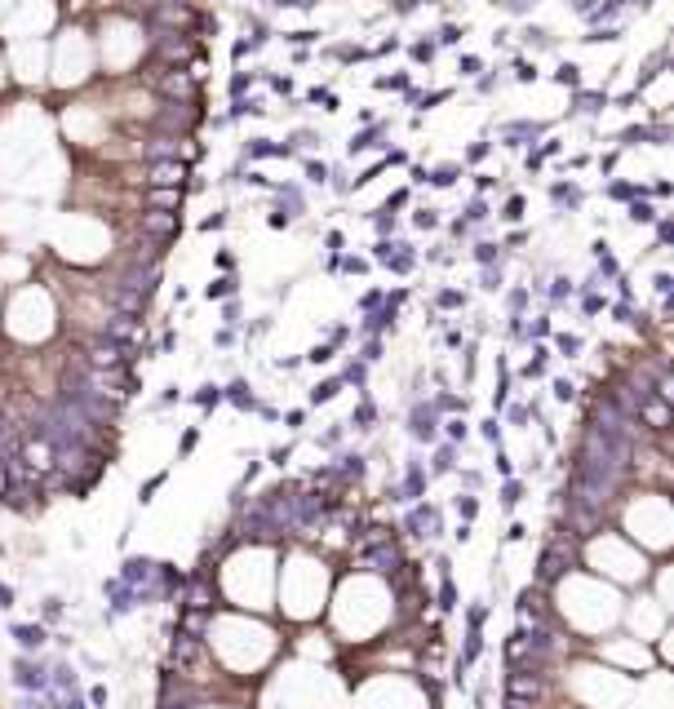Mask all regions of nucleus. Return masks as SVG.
I'll return each instance as SVG.
<instances>
[{
  "mask_svg": "<svg viewBox=\"0 0 674 709\" xmlns=\"http://www.w3.org/2000/svg\"><path fill=\"white\" fill-rule=\"evenodd\" d=\"M324 359H333V351L329 346H315V351H311V364H324Z\"/></svg>",
  "mask_w": 674,
  "mask_h": 709,
  "instance_id": "obj_23",
  "label": "nucleus"
},
{
  "mask_svg": "<svg viewBox=\"0 0 674 709\" xmlns=\"http://www.w3.org/2000/svg\"><path fill=\"white\" fill-rule=\"evenodd\" d=\"M555 399H559V404L577 399V386H572V381H555Z\"/></svg>",
  "mask_w": 674,
  "mask_h": 709,
  "instance_id": "obj_14",
  "label": "nucleus"
},
{
  "mask_svg": "<svg viewBox=\"0 0 674 709\" xmlns=\"http://www.w3.org/2000/svg\"><path fill=\"white\" fill-rule=\"evenodd\" d=\"M58 616H63V603H58V598H49V603H45V621H58Z\"/></svg>",
  "mask_w": 674,
  "mask_h": 709,
  "instance_id": "obj_21",
  "label": "nucleus"
},
{
  "mask_svg": "<svg viewBox=\"0 0 674 709\" xmlns=\"http://www.w3.org/2000/svg\"><path fill=\"white\" fill-rule=\"evenodd\" d=\"M444 470H453V452H448V448L435 456V475H444Z\"/></svg>",
  "mask_w": 674,
  "mask_h": 709,
  "instance_id": "obj_18",
  "label": "nucleus"
},
{
  "mask_svg": "<svg viewBox=\"0 0 674 709\" xmlns=\"http://www.w3.org/2000/svg\"><path fill=\"white\" fill-rule=\"evenodd\" d=\"M14 639L31 652V647H40V643H45V625H14Z\"/></svg>",
  "mask_w": 674,
  "mask_h": 709,
  "instance_id": "obj_7",
  "label": "nucleus"
},
{
  "mask_svg": "<svg viewBox=\"0 0 674 709\" xmlns=\"http://www.w3.org/2000/svg\"><path fill=\"white\" fill-rule=\"evenodd\" d=\"M27 709H45V705H27Z\"/></svg>",
  "mask_w": 674,
  "mask_h": 709,
  "instance_id": "obj_27",
  "label": "nucleus"
},
{
  "mask_svg": "<svg viewBox=\"0 0 674 709\" xmlns=\"http://www.w3.org/2000/svg\"><path fill=\"white\" fill-rule=\"evenodd\" d=\"M0 607H14V590L9 585H0Z\"/></svg>",
  "mask_w": 674,
  "mask_h": 709,
  "instance_id": "obj_25",
  "label": "nucleus"
},
{
  "mask_svg": "<svg viewBox=\"0 0 674 709\" xmlns=\"http://www.w3.org/2000/svg\"><path fill=\"white\" fill-rule=\"evenodd\" d=\"M151 572H155V563H151V559H129V563H125V585H138V581H147Z\"/></svg>",
  "mask_w": 674,
  "mask_h": 709,
  "instance_id": "obj_6",
  "label": "nucleus"
},
{
  "mask_svg": "<svg viewBox=\"0 0 674 709\" xmlns=\"http://www.w3.org/2000/svg\"><path fill=\"white\" fill-rule=\"evenodd\" d=\"M182 164H178V160H160V164H155V169H151V182L155 186H178V182H182Z\"/></svg>",
  "mask_w": 674,
  "mask_h": 709,
  "instance_id": "obj_3",
  "label": "nucleus"
},
{
  "mask_svg": "<svg viewBox=\"0 0 674 709\" xmlns=\"http://www.w3.org/2000/svg\"><path fill=\"white\" fill-rule=\"evenodd\" d=\"M226 399H231L235 408H253V390L244 386V381H235V386H231V390H226Z\"/></svg>",
  "mask_w": 674,
  "mask_h": 709,
  "instance_id": "obj_9",
  "label": "nucleus"
},
{
  "mask_svg": "<svg viewBox=\"0 0 674 709\" xmlns=\"http://www.w3.org/2000/svg\"><path fill=\"white\" fill-rule=\"evenodd\" d=\"M413 439H435V417H430V413H421V408H417V413H413Z\"/></svg>",
  "mask_w": 674,
  "mask_h": 709,
  "instance_id": "obj_8",
  "label": "nucleus"
},
{
  "mask_svg": "<svg viewBox=\"0 0 674 709\" xmlns=\"http://www.w3.org/2000/svg\"><path fill=\"white\" fill-rule=\"evenodd\" d=\"M89 364H93V368H120V346L98 342V346L89 351Z\"/></svg>",
  "mask_w": 674,
  "mask_h": 709,
  "instance_id": "obj_5",
  "label": "nucleus"
},
{
  "mask_svg": "<svg viewBox=\"0 0 674 709\" xmlns=\"http://www.w3.org/2000/svg\"><path fill=\"white\" fill-rule=\"evenodd\" d=\"M142 226H147V231H155V235H164V231H173V218H164V213H151V218H142Z\"/></svg>",
  "mask_w": 674,
  "mask_h": 709,
  "instance_id": "obj_11",
  "label": "nucleus"
},
{
  "mask_svg": "<svg viewBox=\"0 0 674 709\" xmlns=\"http://www.w3.org/2000/svg\"><path fill=\"white\" fill-rule=\"evenodd\" d=\"M537 687L541 683L533 678V669H515V674L505 678V696H510V701H533Z\"/></svg>",
  "mask_w": 674,
  "mask_h": 709,
  "instance_id": "obj_2",
  "label": "nucleus"
},
{
  "mask_svg": "<svg viewBox=\"0 0 674 709\" xmlns=\"http://www.w3.org/2000/svg\"><path fill=\"white\" fill-rule=\"evenodd\" d=\"M218 399H222V390H218V386H200V390H196V404H200V408H213Z\"/></svg>",
  "mask_w": 674,
  "mask_h": 709,
  "instance_id": "obj_12",
  "label": "nucleus"
},
{
  "mask_svg": "<svg viewBox=\"0 0 674 709\" xmlns=\"http://www.w3.org/2000/svg\"><path fill=\"white\" fill-rule=\"evenodd\" d=\"M373 417H377V413H373L368 404H359V413H355V422H359V430H368V426H373Z\"/></svg>",
  "mask_w": 674,
  "mask_h": 709,
  "instance_id": "obj_15",
  "label": "nucleus"
},
{
  "mask_svg": "<svg viewBox=\"0 0 674 709\" xmlns=\"http://www.w3.org/2000/svg\"><path fill=\"white\" fill-rule=\"evenodd\" d=\"M439 607H457V594H453L448 581H444V590H439Z\"/></svg>",
  "mask_w": 674,
  "mask_h": 709,
  "instance_id": "obj_19",
  "label": "nucleus"
},
{
  "mask_svg": "<svg viewBox=\"0 0 674 709\" xmlns=\"http://www.w3.org/2000/svg\"><path fill=\"white\" fill-rule=\"evenodd\" d=\"M377 257H391V248L382 244V248H377ZM408 262H413V257H408V253H395V266H400V271H408Z\"/></svg>",
  "mask_w": 674,
  "mask_h": 709,
  "instance_id": "obj_16",
  "label": "nucleus"
},
{
  "mask_svg": "<svg viewBox=\"0 0 674 709\" xmlns=\"http://www.w3.org/2000/svg\"><path fill=\"white\" fill-rule=\"evenodd\" d=\"M18 687H36V692H45V687H49V678H45L40 674V665H31V660H18Z\"/></svg>",
  "mask_w": 674,
  "mask_h": 709,
  "instance_id": "obj_4",
  "label": "nucleus"
},
{
  "mask_svg": "<svg viewBox=\"0 0 674 709\" xmlns=\"http://www.w3.org/2000/svg\"><path fill=\"white\" fill-rule=\"evenodd\" d=\"M563 568H568V545L563 541H550L546 550H541V563H537V576L541 581H559Z\"/></svg>",
  "mask_w": 674,
  "mask_h": 709,
  "instance_id": "obj_1",
  "label": "nucleus"
},
{
  "mask_svg": "<svg viewBox=\"0 0 674 709\" xmlns=\"http://www.w3.org/2000/svg\"><path fill=\"white\" fill-rule=\"evenodd\" d=\"M484 439H488V443H497V439H501V426H497V417H492V422H484Z\"/></svg>",
  "mask_w": 674,
  "mask_h": 709,
  "instance_id": "obj_20",
  "label": "nucleus"
},
{
  "mask_svg": "<svg viewBox=\"0 0 674 709\" xmlns=\"http://www.w3.org/2000/svg\"><path fill=\"white\" fill-rule=\"evenodd\" d=\"M63 709H84V701H76V696H67V701H63Z\"/></svg>",
  "mask_w": 674,
  "mask_h": 709,
  "instance_id": "obj_26",
  "label": "nucleus"
},
{
  "mask_svg": "<svg viewBox=\"0 0 674 709\" xmlns=\"http://www.w3.org/2000/svg\"><path fill=\"white\" fill-rule=\"evenodd\" d=\"M168 93H191V85H187V76H168V85H164Z\"/></svg>",
  "mask_w": 674,
  "mask_h": 709,
  "instance_id": "obj_17",
  "label": "nucleus"
},
{
  "mask_svg": "<svg viewBox=\"0 0 674 709\" xmlns=\"http://www.w3.org/2000/svg\"><path fill=\"white\" fill-rule=\"evenodd\" d=\"M231 293V280H218V284H209V297H226Z\"/></svg>",
  "mask_w": 674,
  "mask_h": 709,
  "instance_id": "obj_22",
  "label": "nucleus"
},
{
  "mask_svg": "<svg viewBox=\"0 0 674 709\" xmlns=\"http://www.w3.org/2000/svg\"><path fill=\"white\" fill-rule=\"evenodd\" d=\"M337 390H342V381H324V386H315V390H311V404H329Z\"/></svg>",
  "mask_w": 674,
  "mask_h": 709,
  "instance_id": "obj_10",
  "label": "nucleus"
},
{
  "mask_svg": "<svg viewBox=\"0 0 674 709\" xmlns=\"http://www.w3.org/2000/svg\"><path fill=\"white\" fill-rule=\"evenodd\" d=\"M457 514H462V519H475V514H479V501H475V497H457Z\"/></svg>",
  "mask_w": 674,
  "mask_h": 709,
  "instance_id": "obj_13",
  "label": "nucleus"
},
{
  "mask_svg": "<svg viewBox=\"0 0 674 709\" xmlns=\"http://www.w3.org/2000/svg\"><path fill=\"white\" fill-rule=\"evenodd\" d=\"M501 501H505V506H515V501H519V484H505V497H501Z\"/></svg>",
  "mask_w": 674,
  "mask_h": 709,
  "instance_id": "obj_24",
  "label": "nucleus"
}]
</instances>
